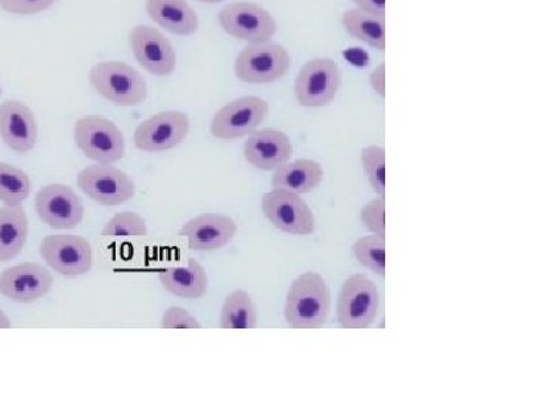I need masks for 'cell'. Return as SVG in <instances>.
Wrapping results in <instances>:
<instances>
[{
  "mask_svg": "<svg viewBox=\"0 0 557 418\" xmlns=\"http://www.w3.org/2000/svg\"><path fill=\"white\" fill-rule=\"evenodd\" d=\"M102 236L109 239H132L149 234L148 223L137 212L124 211L112 216L102 229Z\"/></svg>",
  "mask_w": 557,
  "mask_h": 418,
  "instance_id": "obj_27",
  "label": "cell"
},
{
  "mask_svg": "<svg viewBox=\"0 0 557 418\" xmlns=\"http://www.w3.org/2000/svg\"><path fill=\"white\" fill-rule=\"evenodd\" d=\"M40 256L51 270L65 278H79L94 267V248L84 237L53 234L40 244Z\"/></svg>",
  "mask_w": 557,
  "mask_h": 418,
  "instance_id": "obj_12",
  "label": "cell"
},
{
  "mask_svg": "<svg viewBox=\"0 0 557 418\" xmlns=\"http://www.w3.org/2000/svg\"><path fill=\"white\" fill-rule=\"evenodd\" d=\"M201 3H222L223 0H199Z\"/></svg>",
  "mask_w": 557,
  "mask_h": 418,
  "instance_id": "obj_35",
  "label": "cell"
},
{
  "mask_svg": "<svg viewBox=\"0 0 557 418\" xmlns=\"http://www.w3.org/2000/svg\"><path fill=\"white\" fill-rule=\"evenodd\" d=\"M370 86L380 95L386 97V65L380 64L369 76Z\"/></svg>",
  "mask_w": 557,
  "mask_h": 418,
  "instance_id": "obj_32",
  "label": "cell"
},
{
  "mask_svg": "<svg viewBox=\"0 0 557 418\" xmlns=\"http://www.w3.org/2000/svg\"><path fill=\"white\" fill-rule=\"evenodd\" d=\"M27 212L22 205L0 208V262H9L21 255L28 239Z\"/></svg>",
  "mask_w": 557,
  "mask_h": 418,
  "instance_id": "obj_22",
  "label": "cell"
},
{
  "mask_svg": "<svg viewBox=\"0 0 557 418\" xmlns=\"http://www.w3.org/2000/svg\"><path fill=\"white\" fill-rule=\"evenodd\" d=\"M90 83L97 94L112 104L134 108L148 98V83L126 62L106 61L90 70Z\"/></svg>",
  "mask_w": 557,
  "mask_h": 418,
  "instance_id": "obj_2",
  "label": "cell"
},
{
  "mask_svg": "<svg viewBox=\"0 0 557 418\" xmlns=\"http://www.w3.org/2000/svg\"><path fill=\"white\" fill-rule=\"evenodd\" d=\"M358 9L386 17V0H354Z\"/></svg>",
  "mask_w": 557,
  "mask_h": 418,
  "instance_id": "obj_33",
  "label": "cell"
},
{
  "mask_svg": "<svg viewBox=\"0 0 557 418\" xmlns=\"http://www.w3.org/2000/svg\"><path fill=\"white\" fill-rule=\"evenodd\" d=\"M32 194V180L27 172L9 163H0V201L9 207L24 204Z\"/></svg>",
  "mask_w": 557,
  "mask_h": 418,
  "instance_id": "obj_25",
  "label": "cell"
},
{
  "mask_svg": "<svg viewBox=\"0 0 557 418\" xmlns=\"http://www.w3.org/2000/svg\"><path fill=\"white\" fill-rule=\"evenodd\" d=\"M160 284L178 298L200 299L208 288L207 271L196 259H189L186 266L168 267L161 271Z\"/></svg>",
  "mask_w": 557,
  "mask_h": 418,
  "instance_id": "obj_20",
  "label": "cell"
},
{
  "mask_svg": "<svg viewBox=\"0 0 557 418\" xmlns=\"http://www.w3.org/2000/svg\"><path fill=\"white\" fill-rule=\"evenodd\" d=\"M292 139L278 130H260L248 135L244 157L251 167L262 171H276L292 160Z\"/></svg>",
  "mask_w": 557,
  "mask_h": 418,
  "instance_id": "obj_18",
  "label": "cell"
},
{
  "mask_svg": "<svg viewBox=\"0 0 557 418\" xmlns=\"http://www.w3.org/2000/svg\"><path fill=\"white\" fill-rule=\"evenodd\" d=\"M341 24L351 38L361 40L373 49L386 50V17L355 7L344 11Z\"/></svg>",
  "mask_w": 557,
  "mask_h": 418,
  "instance_id": "obj_23",
  "label": "cell"
},
{
  "mask_svg": "<svg viewBox=\"0 0 557 418\" xmlns=\"http://www.w3.org/2000/svg\"><path fill=\"white\" fill-rule=\"evenodd\" d=\"M237 223L230 216L200 214L188 220L178 236L188 242L189 249L199 253L218 251L236 237Z\"/></svg>",
  "mask_w": 557,
  "mask_h": 418,
  "instance_id": "obj_16",
  "label": "cell"
},
{
  "mask_svg": "<svg viewBox=\"0 0 557 418\" xmlns=\"http://www.w3.org/2000/svg\"><path fill=\"white\" fill-rule=\"evenodd\" d=\"M330 290L321 274H300L289 285L284 317L292 329H319L327 322Z\"/></svg>",
  "mask_w": 557,
  "mask_h": 418,
  "instance_id": "obj_1",
  "label": "cell"
},
{
  "mask_svg": "<svg viewBox=\"0 0 557 418\" xmlns=\"http://www.w3.org/2000/svg\"><path fill=\"white\" fill-rule=\"evenodd\" d=\"M76 146L87 159L115 164L126 156V139L113 121L104 116H81L73 127Z\"/></svg>",
  "mask_w": 557,
  "mask_h": 418,
  "instance_id": "obj_3",
  "label": "cell"
},
{
  "mask_svg": "<svg viewBox=\"0 0 557 418\" xmlns=\"http://www.w3.org/2000/svg\"><path fill=\"white\" fill-rule=\"evenodd\" d=\"M361 220L366 229L375 236L386 237V204L384 199L369 201L361 211Z\"/></svg>",
  "mask_w": 557,
  "mask_h": 418,
  "instance_id": "obj_29",
  "label": "cell"
},
{
  "mask_svg": "<svg viewBox=\"0 0 557 418\" xmlns=\"http://www.w3.org/2000/svg\"><path fill=\"white\" fill-rule=\"evenodd\" d=\"M354 256L361 266L379 276H386V237L366 236L355 242Z\"/></svg>",
  "mask_w": 557,
  "mask_h": 418,
  "instance_id": "obj_26",
  "label": "cell"
},
{
  "mask_svg": "<svg viewBox=\"0 0 557 418\" xmlns=\"http://www.w3.org/2000/svg\"><path fill=\"white\" fill-rule=\"evenodd\" d=\"M258 325V310L255 300L245 290H233L226 296L220 311V328L234 330L255 329Z\"/></svg>",
  "mask_w": 557,
  "mask_h": 418,
  "instance_id": "obj_24",
  "label": "cell"
},
{
  "mask_svg": "<svg viewBox=\"0 0 557 418\" xmlns=\"http://www.w3.org/2000/svg\"><path fill=\"white\" fill-rule=\"evenodd\" d=\"M58 0H0V9L16 16H33L51 9Z\"/></svg>",
  "mask_w": 557,
  "mask_h": 418,
  "instance_id": "obj_30",
  "label": "cell"
},
{
  "mask_svg": "<svg viewBox=\"0 0 557 418\" xmlns=\"http://www.w3.org/2000/svg\"><path fill=\"white\" fill-rule=\"evenodd\" d=\"M36 212L47 226L54 230L76 229L84 219V205L70 186L53 183L36 194Z\"/></svg>",
  "mask_w": 557,
  "mask_h": 418,
  "instance_id": "obj_13",
  "label": "cell"
},
{
  "mask_svg": "<svg viewBox=\"0 0 557 418\" xmlns=\"http://www.w3.org/2000/svg\"><path fill=\"white\" fill-rule=\"evenodd\" d=\"M79 189L104 207H119L134 199L137 188L126 172L113 164H91L78 174Z\"/></svg>",
  "mask_w": 557,
  "mask_h": 418,
  "instance_id": "obj_8",
  "label": "cell"
},
{
  "mask_svg": "<svg viewBox=\"0 0 557 418\" xmlns=\"http://www.w3.org/2000/svg\"><path fill=\"white\" fill-rule=\"evenodd\" d=\"M38 123L30 106L17 100L0 104V138L11 150L28 153L38 143Z\"/></svg>",
  "mask_w": 557,
  "mask_h": 418,
  "instance_id": "obj_17",
  "label": "cell"
},
{
  "mask_svg": "<svg viewBox=\"0 0 557 418\" xmlns=\"http://www.w3.org/2000/svg\"><path fill=\"white\" fill-rule=\"evenodd\" d=\"M189 116L178 110H166L141 121L134 132V145L146 153L168 152L188 137Z\"/></svg>",
  "mask_w": 557,
  "mask_h": 418,
  "instance_id": "obj_10",
  "label": "cell"
},
{
  "mask_svg": "<svg viewBox=\"0 0 557 418\" xmlns=\"http://www.w3.org/2000/svg\"><path fill=\"white\" fill-rule=\"evenodd\" d=\"M53 287V274L39 263H17L0 273V295L14 303H35Z\"/></svg>",
  "mask_w": 557,
  "mask_h": 418,
  "instance_id": "obj_15",
  "label": "cell"
},
{
  "mask_svg": "<svg viewBox=\"0 0 557 418\" xmlns=\"http://www.w3.org/2000/svg\"><path fill=\"white\" fill-rule=\"evenodd\" d=\"M150 20L177 36L194 35L200 28L199 16L186 0H146Z\"/></svg>",
  "mask_w": 557,
  "mask_h": 418,
  "instance_id": "obj_19",
  "label": "cell"
},
{
  "mask_svg": "<svg viewBox=\"0 0 557 418\" xmlns=\"http://www.w3.org/2000/svg\"><path fill=\"white\" fill-rule=\"evenodd\" d=\"M262 211L271 225L292 236H311L317 231V219L299 194L271 189L262 199Z\"/></svg>",
  "mask_w": 557,
  "mask_h": 418,
  "instance_id": "obj_11",
  "label": "cell"
},
{
  "mask_svg": "<svg viewBox=\"0 0 557 418\" xmlns=\"http://www.w3.org/2000/svg\"><path fill=\"white\" fill-rule=\"evenodd\" d=\"M292 67V57L281 44H248L237 57L234 72L248 84H270L284 78Z\"/></svg>",
  "mask_w": 557,
  "mask_h": 418,
  "instance_id": "obj_4",
  "label": "cell"
},
{
  "mask_svg": "<svg viewBox=\"0 0 557 418\" xmlns=\"http://www.w3.org/2000/svg\"><path fill=\"white\" fill-rule=\"evenodd\" d=\"M324 168L318 161L300 159L288 161L274 171L271 177L273 189H285L289 193L309 194L318 188L324 180Z\"/></svg>",
  "mask_w": 557,
  "mask_h": 418,
  "instance_id": "obj_21",
  "label": "cell"
},
{
  "mask_svg": "<svg viewBox=\"0 0 557 418\" xmlns=\"http://www.w3.org/2000/svg\"><path fill=\"white\" fill-rule=\"evenodd\" d=\"M129 40L135 60L150 75L170 76L177 69V53L174 47L157 28L137 25L132 28Z\"/></svg>",
  "mask_w": 557,
  "mask_h": 418,
  "instance_id": "obj_14",
  "label": "cell"
},
{
  "mask_svg": "<svg viewBox=\"0 0 557 418\" xmlns=\"http://www.w3.org/2000/svg\"><path fill=\"white\" fill-rule=\"evenodd\" d=\"M362 168L370 186L384 199L386 196V150L379 145L368 146L361 152Z\"/></svg>",
  "mask_w": 557,
  "mask_h": 418,
  "instance_id": "obj_28",
  "label": "cell"
},
{
  "mask_svg": "<svg viewBox=\"0 0 557 418\" xmlns=\"http://www.w3.org/2000/svg\"><path fill=\"white\" fill-rule=\"evenodd\" d=\"M161 329H200L199 319L194 318L188 310L183 307L172 306L164 311L160 322Z\"/></svg>",
  "mask_w": 557,
  "mask_h": 418,
  "instance_id": "obj_31",
  "label": "cell"
},
{
  "mask_svg": "<svg viewBox=\"0 0 557 418\" xmlns=\"http://www.w3.org/2000/svg\"><path fill=\"white\" fill-rule=\"evenodd\" d=\"M218 20L223 32L248 44L267 42L277 32L276 20L258 3H230L219 11Z\"/></svg>",
  "mask_w": 557,
  "mask_h": 418,
  "instance_id": "obj_9",
  "label": "cell"
},
{
  "mask_svg": "<svg viewBox=\"0 0 557 418\" xmlns=\"http://www.w3.org/2000/svg\"><path fill=\"white\" fill-rule=\"evenodd\" d=\"M10 328H11L10 318L7 317L5 311L0 309V329H10Z\"/></svg>",
  "mask_w": 557,
  "mask_h": 418,
  "instance_id": "obj_34",
  "label": "cell"
},
{
  "mask_svg": "<svg viewBox=\"0 0 557 418\" xmlns=\"http://www.w3.org/2000/svg\"><path fill=\"white\" fill-rule=\"evenodd\" d=\"M343 76L335 61L314 58L300 69L295 81V98L304 108H322L335 100Z\"/></svg>",
  "mask_w": 557,
  "mask_h": 418,
  "instance_id": "obj_6",
  "label": "cell"
},
{
  "mask_svg": "<svg viewBox=\"0 0 557 418\" xmlns=\"http://www.w3.org/2000/svg\"><path fill=\"white\" fill-rule=\"evenodd\" d=\"M269 110V102L263 98L255 95L237 98L218 110L212 119L211 134L223 142L248 137L265 121Z\"/></svg>",
  "mask_w": 557,
  "mask_h": 418,
  "instance_id": "obj_7",
  "label": "cell"
},
{
  "mask_svg": "<svg viewBox=\"0 0 557 418\" xmlns=\"http://www.w3.org/2000/svg\"><path fill=\"white\" fill-rule=\"evenodd\" d=\"M380 293L364 274L348 278L341 288L338 319L344 329H368L379 315Z\"/></svg>",
  "mask_w": 557,
  "mask_h": 418,
  "instance_id": "obj_5",
  "label": "cell"
}]
</instances>
